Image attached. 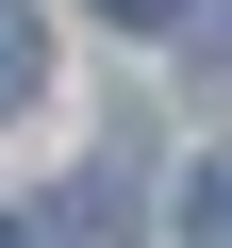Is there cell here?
Returning <instances> with one entry per match:
<instances>
[{
	"label": "cell",
	"instance_id": "1",
	"mask_svg": "<svg viewBox=\"0 0 232 248\" xmlns=\"http://www.w3.org/2000/svg\"><path fill=\"white\" fill-rule=\"evenodd\" d=\"M33 83H50V33H33V0H0V116H33Z\"/></svg>",
	"mask_w": 232,
	"mask_h": 248
},
{
	"label": "cell",
	"instance_id": "2",
	"mask_svg": "<svg viewBox=\"0 0 232 248\" xmlns=\"http://www.w3.org/2000/svg\"><path fill=\"white\" fill-rule=\"evenodd\" d=\"M182 248H232V149H215V166L182 182Z\"/></svg>",
	"mask_w": 232,
	"mask_h": 248
},
{
	"label": "cell",
	"instance_id": "4",
	"mask_svg": "<svg viewBox=\"0 0 232 248\" xmlns=\"http://www.w3.org/2000/svg\"><path fill=\"white\" fill-rule=\"evenodd\" d=\"M215 83H232V17H215Z\"/></svg>",
	"mask_w": 232,
	"mask_h": 248
},
{
	"label": "cell",
	"instance_id": "3",
	"mask_svg": "<svg viewBox=\"0 0 232 248\" xmlns=\"http://www.w3.org/2000/svg\"><path fill=\"white\" fill-rule=\"evenodd\" d=\"M99 17H116V33H166V17H182V0H99Z\"/></svg>",
	"mask_w": 232,
	"mask_h": 248
},
{
	"label": "cell",
	"instance_id": "5",
	"mask_svg": "<svg viewBox=\"0 0 232 248\" xmlns=\"http://www.w3.org/2000/svg\"><path fill=\"white\" fill-rule=\"evenodd\" d=\"M0 248H17V215H0Z\"/></svg>",
	"mask_w": 232,
	"mask_h": 248
}]
</instances>
